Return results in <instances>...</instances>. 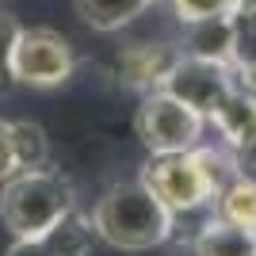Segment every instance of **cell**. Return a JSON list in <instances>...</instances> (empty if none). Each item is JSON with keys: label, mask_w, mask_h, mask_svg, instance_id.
<instances>
[{"label": "cell", "mask_w": 256, "mask_h": 256, "mask_svg": "<svg viewBox=\"0 0 256 256\" xmlns=\"http://www.w3.org/2000/svg\"><path fill=\"white\" fill-rule=\"evenodd\" d=\"M172 218L176 214L142 180L107 188L104 199L92 210L96 237H104L107 245H115V248H126V252H146V248L164 245L172 237Z\"/></svg>", "instance_id": "1"}, {"label": "cell", "mask_w": 256, "mask_h": 256, "mask_svg": "<svg viewBox=\"0 0 256 256\" xmlns=\"http://www.w3.org/2000/svg\"><path fill=\"white\" fill-rule=\"evenodd\" d=\"M142 184L157 195L172 214H188L214 203L226 188L222 157L214 150H180V153H153L142 168Z\"/></svg>", "instance_id": "2"}, {"label": "cell", "mask_w": 256, "mask_h": 256, "mask_svg": "<svg viewBox=\"0 0 256 256\" xmlns=\"http://www.w3.org/2000/svg\"><path fill=\"white\" fill-rule=\"evenodd\" d=\"M73 206V184L62 172L27 168L4 180L0 192V222L12 230V237H38L62 222Z\"/></svg>", "instance_id": "3"}, {"label": "cell", "mask_w": 256, "mask_h": 256, "mask_svg": "<svg viewBox=\"0 0 256 256\" xmlns=\"http://www.w3.org/2000/svg\"><path fill=\"white\" fill-rule=\"evenodd\" d=\"M203 126H206V115H199L195 107H188L164 88L146 92V100L138 107V138L150 146V153L195 150L203 138Z\"/></svg>", "instance_id": "4"}, {"label": "cell", "mask_w": 256, "mask_h": 256, "mask_svg": "<svg viewBox=\"0 0 256 256\" xmlns=\"http://www.w3.org/2000/svg\"><path fill=\"white\" fill-rule=\"evenodd\" d=\"M73 50L50 27H23L16 42V80L31 88H54L73 76Z\"/></svg>", "instance_id": "5"}, {"label": "cell", "mask_w": 256, "mask_h": 256, "mask_svg": "<svg viewBox=\"0 0 256 256\" xmlns=\"http://www.w3.org/2000/svg\"><path fill=\"white\" fill-rule=\"evenodd\" d=\"M164 92H172L176 100H184L188 107H195L199 115L210 118L222 100L234 92V69L218 62H203V58H192V54L180 50V62L172 65V73L164 76Z\"/></svg>", "instance_id": "6"}, {"label": "cell", "mask_w": 256, "mask_h": 256, "mask_svg": "<svg viewBox=\"0 0 256 256\" xmlns=\"http://www.w3.org/2000/svg\"><path fill=\"white\" fill-rule=\"evenodd\" d=\"M92 241H96L92 218H80L76 210H69L62 222L54 226V230H46V234L16 237L4 256H88Z\"/></svg>", "instance_id": "7"}, {"label": "cell", "mask_w": 256, "mask_h": 256, "mask_svg": "<svg viewBox=\"0 0 256 256\" xmlns=\"http://www.w3.org/2000/svg\"><path fill=\"white\" fill-rule=\"evenodd\" d=\"M180 62V50L168 42H134L118 54V80L130 88H142V92H153V88L164 84V76L172 73V65Z\"/></svg>", "instance_id": "8"}, {"label": "cell", "mask_w": 256, "mask_h": 256, "mask_svg": "<svg viewBox=\"0 0 256 256\" xmlns=\"http://www.w3.org/2000/svg\"><path fill=\"white\" fill-rule=\"evenodd\" d=\"M184 54L203 58V62H218V65H234L237 62V20L226 16H206V20L184 23Z\"/></svg>", "instance_id": "9"}, {"label": "cell", "mask_w": 256, "mask_h": 256, "mask_svg": "<svg viewBox=\"0 0 256 256\" xmlns=\"http://www.w3.org/2000/svg\"><path fill=\"white\" fill-rule=\"evenodd\" d=\"M214 203H218V218H222V222L256 234V180L252 176H241V172H237L234 180L218 192Z\"/></svg>", "instance_id": "10"}, {"label": "cell", "mask_w": 256, "mask_h": 256, "mask_svg": "<svg viewBox=\"0 0 256 256\" xmlns=\"http://www.w3.org/2000/svg\"><path fill=\"white\" fill-rule=\"evenodd\" d=\"M195 256H256V234L214 218L195 237Z\"/></svg>", "instance_id": "11"}, {"label": "cell", "mask_w": 256, "mask_h": 256, "mask_svg": "<svg viewBox=\"0 0 256 256\" xmlns=\"http://www.w3.org/2000/svg\"><path fill=\"white\" fill-rule=\"evenodd\" d=\"M76 16L92 27V31H118L130 20H138L150 8V0H73Z\"/></svg>", "instance_id": "12"}, {"label": "cell", "mask_w": 256, "mask_h": 256, "mask_svg": "<svg viewBox=\"0 0 256 256\" xmlns=\"http://www.w3.org/2000/svg\"><path fill=\"white\" fill-rule=\"evenodd\" d=\"M12 130V153H16V168L27 172V168H42L46 157H50V142H46V130L38 122H8Z\"/></svg>", "instance_id": "13"}, {"label": "cell", "mask_w": 256, "mask_h": 256, "mask_svg": "<svg viewBox=\"0 0 256 256\" xmlns=\"http://www.w3.org/2000/svg\"><path fill=\"white\" fill-rule=\"evenodd\" d=\"M20 20L0 12V96L20 84L16 80V42H20Z\"/></svg>", "instance_id": "14"}, {"label": "cell", "mask_w": 256, "mask_h": 256, "mask_svg": "<svg viewBox=\"0 0 256 256\" xmlns=\"http://www.w3.org/2000/svg\"><path fill=\"white\" fill-rule=\"evenodd\" d=\"M172 8H176L180 23H195V20H206V16H226L230 0H172Z\"/></svg>", "instance_id": "15"}, {"label": "cell", "mask_w": 256, "mask_h": 256, "mask_svg": "<svg viewBox=\"0 0 256 256\" xmlns=\"http://www.w3.org/2000/svg\"><path fill=\"white\" fill-rule=\"evenodd\" d=\"M16 153H12V130L8 122H0V184L8 180V176H16Z\"/></svg>", "instance_id": "16"}, {"label": "cell", "mask_w": 256, "mask_h": 256, "mask_svg": "<svg viewBox=\"0 0 256 256\" xmlns=\"http://www.w3.org/2000/svg\"><path fill=\"white\" fill-rule=\"evenodd\" d=\"M230 16L234 20H256V0H230Z\"/></svg>", "instance_id": "17"}, {"label": "cell", "mask_w": 256, "mask_h": 256, "mask_svg": "<svg viewBox=\"0 0 256 256\" xmlns=\"http://www.w3.org/2000/svg\"><path fill=\"white\" fill-rule=\"evenodd\" d=\"M150 4H160V0H150Z\"/></svg>", "instance_id": "18"}]
</instances>
